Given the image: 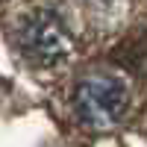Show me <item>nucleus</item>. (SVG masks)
I'll list each match as a JSON object with an SVG mask.
<instances>
[{
    "mask_svg": "<svg viewBox=\"0 0 147 147\" xmlns=\"http://www.w3.org/2000/svg\"><path fill=\"white\" fill-rule=\"evenodd\" d=\"M129 109L127 82L112 74H91L74 91V112L88 129H112Z\"/></svg>",
    "mask_w": 147,
    "mask_h": 147,
    "instance_id": "f257e3e1",
    "label": "nucleus"
},
{
    "mask_svg": "<svg viewBox=\"0 0 147 147\" xmlns=\"http://www.w3.org/2000/svg\"><path fill=\"white\" fill-rule=\"evenodd\" d=\"M18 47L21 53L38 68H50L65 62L74 50L71 32L53 12H35L24 18L18 27Z\"/></svg>",
    "mask_w": 147,
    "mask_h": 147,
    "instance_id": "f03ea898",
    "label": "nucleus"
}]
</instances>
